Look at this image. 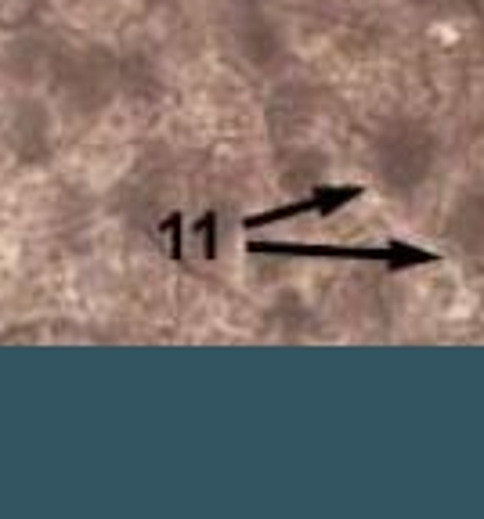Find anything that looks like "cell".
I'll use <instances>...</instances> for the list:
<instances>
[{"label":"cell","instance_id":"cell-3","mask_svg":"<svg viewBox=\"0 0 484 519\" xmlns=\"http://www.w3.org/2000/svg\"><path fill=\"white\" fill-rule=\"evenodd\" d=\"M361 195H365L361 184H329V188H314V192H311L314 213H321V216L344 209L347 202H354V199H361Z\"/></svg>","mask_w":484,"mask_h":519},{"label":"cell","instance_id":"cell-6","mask_svg":"<svg viewBox=\"0 0 484 519\" xmlns=\"http://www.w3.org/2000/svg\"><path fill=\"white\" fill-rule=\"evenodd\" d=\"M159 231H167V235H170V253H174V260H181V213H170Z\"/></svg>","mask_w":484,"mask_h":519},{"label":"cell","instance_id":"cell-5","mask_svg":"<svg viewBox=\"0 0 484 519\" xmlns=\"http://www.w3.org/2000/svg\"><path fill=\"white\" fill-rule=\"evenodd\" d=\"M195 235L202 238V256L206 260H217V213H202L195 224Z\"/></svg>","mask_w":484,"mask_h":519},{"label":"cell","instance_id":"cell-2","mask_svg":"<svg viewBox=\"0 0 484 519\" xmlns=\"http://www.w3.org/2000/svg\"><path fill=\"white\" fill-rule=\"evenodd\" d=\"M441 256L430 253L423 246H412V242H401V238H391L387 242V271H412V267H430L438 263Z\"/></svg>","mask_w":484,"mask_h":519},{"label":"cell","instance_id":"cell-4","mask_svg":"<svg viewBox=\"0 0 484 519\" xmlns=\"http://www.w3.org/2000/svg\"><path fill=\"white\" fill-rule=\"evenodd\" d=\"M304 213H314V199H300V202H286V206H275V209H264V213H253L242 220L246 231H257V227H272V224H282V220H293V216H304Z\"/></svg>","mask_w":484,"mask_h":519},{"label":"cell","instance_id":"cell-1","mask_svg":"<svg viewBox=\"0 0 484 519\" xmlns=\"http://www.w3.org/2000/svg\"><path fill=\"white\" fill-rule=\"evenodd\" d=\"M253 256H297V260H372L387 263V246L383 249H365V246H311V242H249L246 246Z\"/></svg>","mask_w":484,"mask_h":519}]
</instances>
